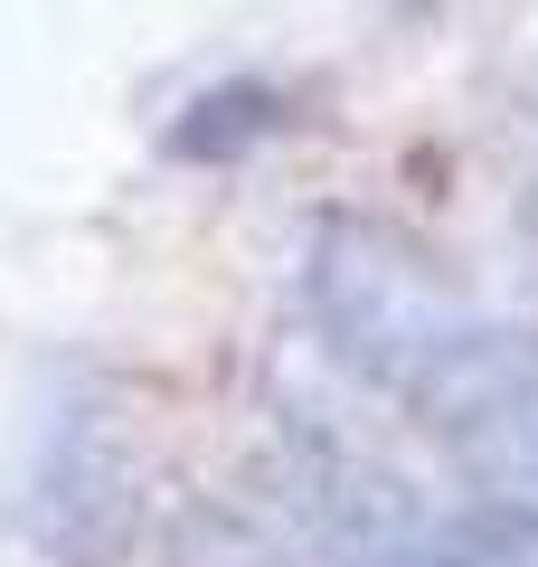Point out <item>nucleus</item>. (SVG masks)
I'll return each mask as SVG.
<instances>
[{
    "label": "nucleus",
    "instance_id": "f257e3e1",
    "mask_svg": "<svg viewBox=\"0 0 538 567\" xmlns=\"http://www.w3.org/2000/svg\"><path fill=\"white\" fill-rule=\"evenodd\" d=\"M265 123H275V95H265V85H218V95H208L199 114L170 133V152H189V162H218V152H237V142H256Z\"/></svg>",
    "mask_w": 538,
    "mask_h": 567
}]
</instances>
